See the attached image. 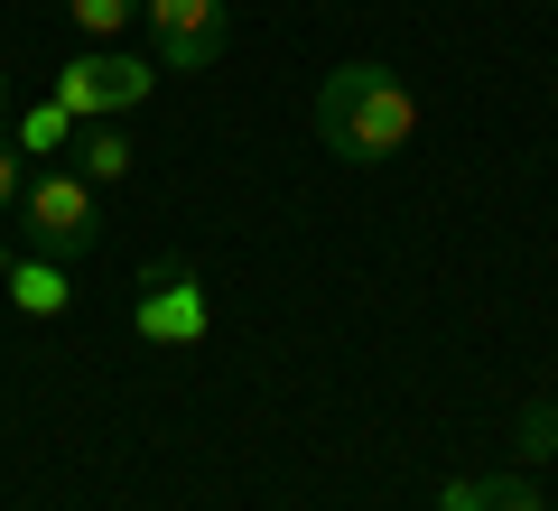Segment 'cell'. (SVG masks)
I'll list each match as a JSON object with an SVG mask.
<instances>
[{"label": "cell", "mask_w": 558, "mask_h": 511, "mask_svg": "<svg viewBox=\"0 0 558 511\" xmlns=\"http://www.w3.org/2000/svg\"><path fill=\"white\" fill-rule=\"evenodd\" d=\"M149 84H159V75H149L140 57L94 47V57H75V65L57 75V102H65L75 121H112V112H140V102H149Z\"/></svg>", "instance_id": "cell-4"}, {"label": "cell", "mask_w": 558, "mask_h": 511, "mask_svg": "<svg viewBox=\"0 0 558 511\" xmlns=\"http://www.w3.org/2000/svg\"><path fill=\"white\" fill-rule=\"evenodd\" d=\"M20 186H28V178H20V139H0V215L20 205Z\"/></svg>", "instance_id": "cell-13"}, {"label": "cell", "mask_w": 558, "mask_h": 511, "mask_svg": "<svg viewBox=\"0 0 558 511\" xmlns=\"http://www.w3.org/2000/svg\"><path fill=\"white\" fill-rule=\"evenodd\" d=\"M0 289H10V307H20V316H65V260L10 252V270H0Z\"/></svg>", "instance_id": "cell-6"}, {"label": "cell", "mask_w": 558, "mask_h": 511, "mask_svg": "<svg viewBox=\"0 0 558 511\" xmlns=\"http://www.w3.org/2000/svg\"><path fill=\"white\" fill-rule=\"evenodd\" d=\"M484 511H549L531 492V474H484Z\"/></svg>", "instance_id": "cell-11"}, {"label": "cell", "mask_w": 558, "mask_h": 511, "mask_svg": "<svg viewBox=\"0 0 558 511\" xmlns=\"http://www.w3.org/2000/svg\"><path fill=\"white\" fill-rule=\"evenodd\" d=\"M418 131V94L391 75L381 57H354L317 84V139L344 158V168H391Z\"/></svg>", "instance_id": "cell-1"}, {"label": "cell", "mask_w": 558, "mask_h": 511, "mask_svg": "<svg viewBox=\"0 0 558 511\" xmlns=\"http://www.w3.org/2000/svg\"><path fill=\"white\" fill-rule=\"evenodd\" d=\"M38 149V158H57V149H75V112L65 102H38V112H20V158Z\"/></svg>", "instance_id": "cell-8"}, {"label": "cell", "mask_w": 558, "mask_h": 511, "mask_svg": "<svg viewBox=\"0 0 558 511\" xmlns=\"http://www.w3.org/2000/svg\"><path fill=\"white\" fill-rule=\"evenodd\" d=\"M558 455V400H539V410H521V465H549Z\"/></svg>", "instance_id": "cell-10"}, {"label": "cell", "mask_w": 558, "mask_h": 511, "mask_svg": "<svg viewBox=\"0 0 558 511\" xmlns=\"http://www.w3.org/2000/svg\"><path fill=\"white\" fill-rule=\"evenodd\" d=\"M0 121H10V75H0Z\"/></svg>", "instance_id": "cell-14"}, {"label": "cell", "mask_w": 558, "mask_h": 511, "mask_svg": "<svg viewBox=\"0 0 558 511\" xmlns=\"http://www.w3.org/2000/svg\"><path fill=\"white\" fill-rule=\"evenodd\" d=\"M75 149H84V168H75V178H94V186H121V178H131V139H121L112 121H94V131H84Z\"/></svg>", "instance_id": "cell-7"}, {"label": "cell", "mask_w": 558, "mask_h": 511, "mask_svg": "<svg viewBox=\"0 0 558 511\" xmlns=\"http://www.w3.org/2000/svg\"><path fill=\"white\" fill-rule=\"evenodd\" d=\"M65 10H75L84 38H121V28H131V10H149V0H65Z\"/></svg>", "instance_id": "cell-9"}, {"label": "cell", "mask_w": 558, "mask_h": 511, "mask_svg": "<svg viewBox=\"0 0 558 511\" xmlns=\"http://www.w3.org/2000/svg\"><path fill=\"white\" fill-rule=\"evenodd\" d=\"M20 233L38 260H84L102 242V196L94 178H75V168H47V178L20 186Z\"/></svg>", "instance_id": "cell-2"}, {"label": "cell", "mask_w": 558, "mask_h": 511, "mask_svg": "<svg viewBox=\"0 0 558 511\" xmlns=\"http://www.w3.org/2000/svg\"><path fill=\"white\" fill-rule=\"evenodd\" d=\"M140 20H149V47H159L168 75H205L233 47V10L223 0H149Z\"/></svg>", "instance_id": "cell-3"}, {"label": "cell", "mask_w": 558, "mask_h": 511, "mask_svg": "<svg viewBox=\"0 0 558 511\" xmlns=\"http://www.w3.org/2000/svg\"><path fill=\"white\" fill-rule=\"evenodd\" d=\"M438 511H484V474H457V484H438Z\"/></svg>", "instance_id": "cell-12"}, {"label": "cell", "mask_w": 558, "mask_h": 511, "mask_svg": "<svg viewBox=\"0 0 558 511\" xmlns=\"http://www.w3.org/2000/svg\"><path fill=\"white\" fill-rule=\"evenodd\" d=\"M131 326L149 334V344H205V289L196 279H149V297L131 307Z\"/></svg>", "instance_id": "cell-5"}]
</instances>
